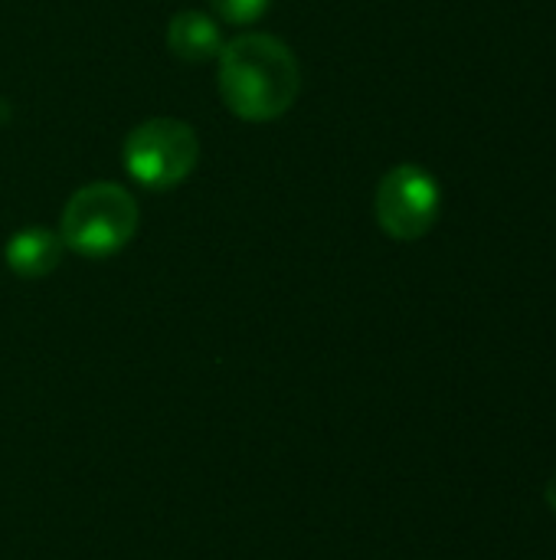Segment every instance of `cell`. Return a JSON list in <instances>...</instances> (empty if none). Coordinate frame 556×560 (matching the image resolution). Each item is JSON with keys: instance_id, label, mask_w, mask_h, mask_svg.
<instances>
[{"instance_id": "obj_1", "label": "cell", "mask_w": 556, "mask_h": 560, "mask_svg": "<svg viewBox=\"0 0 556 560\" xmlns=\"http://www.w3.org/2000/svg\"><path fill=\"white\" fill-rule=\"evenodd\" d=\"M216 85L223 105L242 121L282 118L301 89L295 52L269 33H242L223 46Z\"/></svg>"}, {"instance_id": "obj_2", "label": "cell", "mask_w": 556, "mask_h": 560, "mask_svg": "<svg viewBox=\"0 0 556 560\" xmlns=\"http://www.w3.org/2000/svg\"><path fill=\"white\" fill-rule=\"evenodd\" d=\"M138 233L134 197L111 180H95L79 187L62 207L59 240L66 249L85 259H108L125 249Z\"/></svg>"}, {"instance_id": "obj_3", "label": "cell", "mask_w": 556, "mask_h": 560, "mask_svg": "<svg viewBox=\"0 0 556 560\" xmlns=\"http://www.w3.org/2000/svg\"><path fill=\"white\" fill-rule=\"evenodd\" d=\"M200 161L197 131L180 118H147L125 138V171L147 190H174Z\"/></svg>"}, {"instance_id": "obj_4", "label": "cell", "mask_w": 556, "mask_h": 560, "mask_svg": "<svg viewBox=\"0 0 556 560\" xmlns=\"http://www.w3.org/2000/svg\"><path fill=\"white\" fill-rule=\"evenodd\" d=\"M439 207H442L439 184L419 164H400L387 171L374 197L380 230L400 243L423 240L436 226Z\"/></svg>"}, {"instance_id": "obj_5", "label": "cell", "mask_w": 556, "mask_h": 560, "mask_svg": "<svg viewBox=\"0 0 556 560\" xmlns=\"http://www.w3.org/2000/svg\"><path fill=\"white\" fill-rule=\"evenodd\" d=\"M3 259H7L13 276L43 279L62 262V240H59V233H52L46 226H26L7 240Z\"/></svg>"}, {"instance_id": "obj_6", "label": "cell", "mask_w": 556, "mask_h": 560, "mask_svg": "<svg viewBox=\"0 0 556 560\" xmlns=\"http://www.w3.org/2000/svg\"><path fill=\"white\" fill-rule=\"evenodd\" d=\"M167 46L184 62H210L223 52V33L203 10H180L167 26Z\"/></svg>"}, {"instance_id": "obj_7", "label": "cell", "mask_w": 556, "mask_h": 560, "mask_svg": "<svg viewBox=\"0 0 556 560\" xmlns=\"http://www.w3.org/2000/svg\"><path fill=\"white\" fill-rule=\"evenodd\" d=\"M210 7L216 10L220 20H226L233 26H249L265 16L272 0H210Z\"/></svg>"}, {"instance_id": "obj_8", "label": "cell", "mask_w": 556, "mask_h": 560, "mask_svg": "<svg viewBox=\"0 0 556 560\" xmlns=\"http://www.w3.org/2000/svg\"><path fill=\"white\" fill-rule=\"evenodd\" d=\"M544 499H547V505L554 509V515H556V472H554V479L547 482V489H544Z\"/></svg>"}]
</instances>
